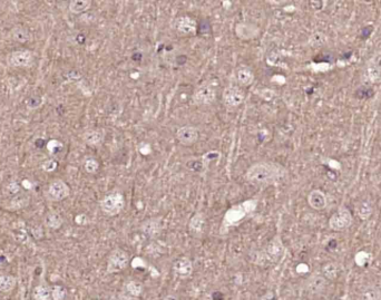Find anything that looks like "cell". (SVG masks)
Here are the masks:
<instances>
[{"label": "cell", "instance_id": "6da1fadb", "mask_svg": "<svg viewBox=\"0 0 381 300\" xmlns=\"http://www.w3.org/2000/svg\"><path fill=\"white\" fill-rule=\"evenodd\" d=\"M287 175V170L275 162L261 161L252 164L245 172V180L255 187L269 186Z\"/></svg>", "mask_w": 381, "mask_h": 300}, {"label": "cell", "instance_id": "7a4b0ae2", "mask_svg": "<svg viewBox=\"0 0 381 300\" xmlns=\"http://www.w3.org/2000/svg\"><path fill=\"white\" fill-rule=\"evenodd\" d=\"M257 207V200L250 199L237 205L231 206L223 217L220 228L221 234H226L234 226L241 225L246 218H249Z\"/></svg>", "mask_w": 381, "mask_h": 300}, {"label": "cell", "instance_id": "3957f363", "mask_svg": "<svg viewBox=\"0 0 381 300\" xmlns=\"http://www.w3.org/2000/svg\"><path fill=\"white\" fill-rule=\"evenodd\" d=\"M284 255V244L279 234L273 237L264 247L259 250L253 258V262L256 266L267 268L278 263Z\"/></svg>", "mask_w": 381, "mask_h": 300}, {"label": "cell", "instance_id": "277c9868", "mask_svg": "<svg viewBox=\"0 0 381 300\" xmlns=\"http://www.w3.org/2000/svg\"><path fill=\"white\" fill-rule=\"evenodd\" d=\"M101 210L109 217H116L124 210L125 198L119 190H114L101 200Z\"/></svg>", "mask_w": 381, "mask_h": 300}, {"label": "cell", "instance_id": "5b68a950", "mask_svg": "<svg viewBox=\"0 0 381 300\" xmlns=\"http://www.w3.org/2000/svg\"><path fill=\"white\" fill-rule=\"evenodd\" d=\"M129 255L122 248H116L109 253L107 259L106 271L107 274H117L128 267Z\"/></svg>", "mask_w": 381, "mask_h": 300}, {"label": "cell", "instance_id": "8992f818", "mask_svg": "<svg viewBox=\"0 0 381 300\" xmlns=\"http://www.w3.org/2000/svg\"><path fill=\"white\" fill-rule=\"evenodd\" d=\"M352 223V215L348 207L341 206L329 220V226L334 231H345Z\"/></svg>", "mask_w": 381, "mask_h": 300}, {"label": "cell", "instance_id": "52a82bcc", "mask_svg": "<svg viewBox=\"0 0 381 300\" xmlns=\"http://www.w3.org/2000/svg\"><path fill=\"white\" fill-rule=\"evenodd\" d=\"M173 28L176 34L183 37L195 36L198 33V22L190 16H180L173 22Z\"/></svg>", "mask_w": 381, "mask_h": 300}, {"label": "cell", "instance_id": "ba28073f", "mask_svg": "<svg viewBox=\"0 0 381 300\" xmlns=\"http://www.w3.org/2000/svg\"><path fill=\"white\" fill-rule=\"evenodd\" d=\"M217 97V91L214 86L211 84H203L196 88L195 92L192 96L193 103L199 106H206L215 101Z\"/></svg>", "mask_w": 381, "mask_h": 300}, {"label": "cell", "instance_id": "9c48e42d", "mask_svg": "<svg viewBox=\"0 0 381 300\" xmlns=\"http://www.w3.org/2000/svg\"><path fill=\"white\" fill-rule=\"evenodd\" d=\"M223 102L230 109H236L244 102L245 94L238 86H228L223 91Z\"/></svg>", "mask_w": 381, "mask_h": 300}, {"label": "cell", "instance_id": "30bf717a", "mask_svg": "<svg viewBox=\"0 0 381 300\" xmlns=\"http://www.w3.org/2000/svg\"><path fill=\"white\" fill-rule=\"evenodd\" d=\"M193 262H192V260L187 257L179 258V259L174 261V263H173L172 266L173 276L181 280L190 278L192 274H193Z\"/></svg>", "mask_w": 381, "mask_h": 300}, {"label": "cell", "instance_id": "8fae6325", "mask_svg": "<svg viewBox=\"0 0 381 300\" xmlns=\"http://www.w3.org/2000/svg\"><path fill=\"white\" fill-rule=\"evenodd\" d=\"M69 193H71V189L64 182L63 180L56 179L49 184L48 190H47V197L51 201H61V200L66 199Z\"/></svg>", "mask_w": 381, "mask_h": 300}, {"label": "cell", "instance_id": "7c38bea8", "mask_svg": "<svg viewBox=\"0 0 381 300\" xmlns=\"http://www.w3.org/2000/svg\"><path fill=\"white\" fill-rule=\"evenodd\" d=\"M144 287L137 280L127 281L119 294V300H137L143 294Z\"/></svg>", "mask_w": 381, "mask_h": 300}, {"label": "cell", "instance_id": "4fadbf2b", "mask_svg": "<svg viewBox=\"0 0 381 300\" xmlns=\"http://www.w3.org/2000/svg\"><path fill=\"white\" fill-rule=\"evenodd\" d=\"M199 130L194 126L186 125L183 128H180L176 132V138L180 142V144L184 146H191L195 144L199 140Z\"/></svg>", "mask_w": 381, "mask_h": 300}, {"label": "cell", "instance_id": "5bb4252c", "mask_svg": "<svg viewBox=\"0 0 381 300\" xmlns=\"http://www.w3.org/2000/svg\"><path fill=\"white\" fill-rule=\"evenodd\" d=\"M163 225L161 218H149L141 225V231L151 239H155L161 234Z\"/></svg>", "mask_w": 381, "mask_h": 300}, {"label": "cell", "instance_id": "9a60e30c", "mask_svg": "<svg viewBox=\"0 0 381 300\" xmlns=\"http://www.w3.org/2000/svg\"><path fill=\"white\" fill-rule=\"evenodd\" d=\"M205 225H206L205 215H204L202 212H196L193 217L191 218L190 223H188V230H190V233L194 238H198L199 239V238H201L202 234L204 233Z\"/></svg>", "mask_w": 381, "mask_h": 300}, {"label": "cell", "instance_id": "2e32d148", "mask_svg": "<svg viewBox=\"0 0 381 300\" xmlns=\"http://www.w3.org/2000/svg\"><path fill=\"white\" fill-rule=\"evenodd\" d=\"M9 63L14 67H27L33 63V54L29 51H16L10 54Z\"/></svg>", "mask_w": 381, "mask_h": 300}, {"label": "cell", "instance_id": "e0dca14e", "mask_svg": "<svg viewBox=\"0 0 381 300\" xmlns=\"http://www.w3.org/2000/svg\"><path fill=\"white\" fill-rule=\"evenodd\" d=\"M327 287V279L322 274H314L307 280V289L310 294L319 295L325 291Z\"/></svg>", "mask_w": 381, "mask_h": 300}, {"label": "cell", "instance_id": "ac0fdd59", "mask_svg": "<svg viewBox=\"0 0 381 300\" xmlns=\"http://www.w3.org/2000/svg\"><path fill=\"white\" fill-rule=\"evenodd\" d=\"M308 203L314 210H323L327 206L326 194L321 190H313L308 195Z\"/></svg>", "mask_w": 381, "mask_h": 300}, {"label": "cell", "instance_id": "d6986e66", "mask_svg": "<svg viewBox=\"0 0 381 300\" xmlns=\"http://www.w3.org/2000/svg\"><path fill=\"white\" fill-rule=\"evenodd\" d=\"M236 79L240 85L249 86L251 85L254 80V73L249 66L241 65V66L236 69Z\"/></svg>", "mask_w": 381, "mask_h": 300}, {"label": "cell", "instance_id": "ffe728a7", "mask_svg": "<svg viewBox=\"0 0 381 300\" xmlns=\"http://www.w3.org/2000/svg\"><path fill=\"white\" fill-rule=\"evenodd\" d=\"M104 137H105V132L103 130H88L83 134V141L91 146L101 144Z\"/></svg>", "mask_w": 381, "mask_h": 300}, {"label": "cell", "instance_id": "44dd1931", "mask_svg": "<svg viewBox=\"0 0 381 300\" xmlns=\"http://www.w3.org/2000/svg\"><path fill=\"white\" fill-rule=\"evenodd\" d=\"M340 264L336 262H329L326 263L322 267V276L325 277L327 280H334L338 278L339 274H340Z\"/></svg>", "mask_w": 381, "mask_h": 300}, {"label": "cell", "instance_id": "7402d4cb", "mask_svg": "<svg viewBox=\"0 0 381 300\" xmlns=\"http://www.w3.org/2000/svg\"><path fill=\"white\" fill-rule=\"evenodd\" d=\"M11 37H13V39L17 41V43L25 44L30 40V33L26 28H24V27L17 26L11 30Z\"/></svg>", "mask_w": 381, "mask_h": 300}, {"label": "cell", "instance_id": "603a6c76", "mask_svg": "<svg viewBox=\"0 0 381 300\" xmlns=\"http://www.w3.org/2000/svg\"><path fill=\"white\" fill-rule=\"evenodd\" d=\"M91 6V0H73V1L69 2V10H71L73 14L79 15L90 9Z\"/></svg>", "mask_w": 381, "mask_h": 300}, {"label": "cell", "instance_id": "cb8c5ba5", "mask_svg": "<svg viewBox=\"0 0 381 300\" xmlns=\"http://www.w3.org/2000/svg\"><path fill=\"white\" fill-rule=\"evenodd\" d=\"M16 286V278L14 276L8 274H2L0 275V292H6L11 291Z\"/></svg>", "mask_w": 381, "mask_h": 300}, {"label": "cell", "instance_id": "d4e9b609", "mask_svg": "<svg viewBox=\"0 0 381 300\" xmlns=\"http://www.w3.org/2000/svg\"><path fill=\"white\" fill-rule=\"evenodd\" d=\"M45 225L46 226L51 229H59L60 225H63V218L61 215L57 212H49L47 215L45 217Z\"/></svg>", "mask_w": 381, "mask_h": 300}, {"label": "cell", "instance_id": "484cf974", "mask_svg": "<svg viewBox=\"0 0 381 300\" xmlns=\"http://www.w3.org/2000/svg\"><path fill=\"white\" fill-rule=\"evenodd\" d=\"M359 300H381V291L376 286L365 287Z\"/></svg>", "mask_w": 381, "mask_h": 300}, {"label": "cell", "instance_id": "4316f807", "mask_svg": "<svg viewBox=\"0 0 381 300\" xmlns=\"http://www.w3.org/2000/svg\"><path fill=\"white\" fill-rule=\"evenodd\" d=\"M35 300H51L52 299V288L45 284H39L34 290Z\"/></svg>", "mask_w": 381, "mask_h": 300}, {"label": "cell", "instance_id": "83f0119b", "mask_svg": "<svg viewBox=\"0 0 381 300\" xmlns=\"http://www.w3.org/2000/svg\"><path fill=\"white\" fill-rule=\"evenodd\" d=\"M357 212H358V215H359L363 220H368V219L370 218V215L372 214L371 203L368 202V201L360 202L357 206Z\"/></svg>", "mask_w": 381, "mask_h": 300}, {"label": "cell", "instance_id": "f1b7e54d", "mask_svg": "<svg viewBox=\"0 0 381 300\" xmlns=\"http://www.w3.org/2000/svg\"><path fill=\"white\" fill-rule=\"evenodd\" d=\"M84 169L85 171L90 173V174H95V173L99 170L98 161L93 156H87L84 162Z\"/></svg>", "mask_w": 381, "mask_h": 300}, {"label": "cell", "instance_id": "f546056e", "mask_svg": "<svg viewBox=\"0 0 381 300\" xmlns=\"http://www.w3.org/2000/svg\"><path fill=\"white\" fill-rule=\"evenodd\" d=\"M373 94H375V92H373L372 88L371 87H365V86L358 88L357 92H356L357 97L361 98V99L370 98V97H372Z\"/></svg>", "mask_w": 381, "mask_h": 300}, {"label": "cell", "instance_id": "4dcf8cb0", "mask_svg": "<svg viewBox=\"0 0 381 300\" xmlns=\"http://www.w3.org/2000/svg\"><path fill=\"white\" fill-rule=\"evenodd\" d=\"M66 297V289L61 286H54L52 289L53 300H64Z\"/></svg>", "mask_w": 381, "mask_h": 300}, {"label": "cell", "instance_id": "1f68e13d", "mask_svg": "<svg viewBox=\"0 0 381 300\" xmlns=\"http://www.w3.org/2000/svg\"><path fill=\"white\" fill-rule=\"evenodd\" d=\"M368 258H369L368 253H365V252H359V253H358V255L355 257L356 263H357L359 267H363V266H365V264L368 263Z\"/></svg>", "mask_w": 381, "mask_h": 300}, {"label": "cell", "instance_id": "d6a6232c", "mask_svg": "<svg viewBox=\"0 0 381 300\" xmlns=\"http://www.w3.org/2000/svg\"><path fill=\"white\" fill-rule=\"evenodd\" d=\"M372 32H373L372 26H365L364 28H363V30H361V38H363V39H367V38L370 37Z\"/></svg>", "mask_w": 381, "mask_h": 300}, {"label": "cell", "instance_id": "836d02e7", "mask_svg": "<svg viewBox=\"0 0 381 300\" xmlns=\"http://www.w3.org/2000/svg\"><path fill=\"white\" fill-rule=\"evenodd\" d=\"M56 167H57V163H56V161H54V160H49L48 162H46L44 165H42L44 170L48 171V172H52V171L55 170Z\"/></svg>", "mask_w": 381, "mask_h": 300}, {"label": "cell", "instance_id": "e575fe53", "mask_svg": "<svg viewBox=\"0 0 381 300\" xmlns=\"http://www.w3.org/2000/svg\"><path fill=\"white\" fill-rule=\"evenodd\" d=\"M40 105V98L38 97H32L29 98V101L27 102V106L29 107V109H36V107H38Z\"/></svg>", "mask_w": 381, "mask_h": 300}, {"label": "cell", "instance_id": "d590c367", "mask_svg": "<svg viewBox=\"0 0 381 300\" xmlns=\"http://www.w3.org/2000/svg\"><path fill=\"white\" fill-rule=\"evenodd\" d=\"M7 190H8L9 194H17L19 190H20V188H19L17 183H10L8 184V187H7Z\"/></svg>", "mask_w": 381, "mask_h": 300}, {"label": "cell", "instance_id": "8d00e7d4", "mask_svg": "<svg viewBox=\"0 0 381 300\" xmlns=\"http://www.w3.org/2000/svg\"><path fill=\"white\" fill-rule=\"evenodd\" d=\"M260 300H275V296L272 291H268L267 294H264Z\"/></svg>", "mask_w": 381, "mask_h": 300}, {"label": "cell", "instance_id": "74e56055", "mask_svg": "<svg viewBox=\"0 0 381 300\" xmlns=\"http://www.w3.org/2000/svg\"><path fill=\"white\" fill-rule=\"evenodd\" d=\"M351 56H352V52H349L348 54H347V53L344 54V55H342L341 58H342V59H349Z\"/></svg>", "mask_w": 381, "mask_h": 300}]
</instances>
